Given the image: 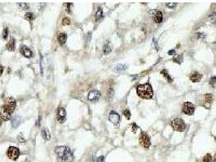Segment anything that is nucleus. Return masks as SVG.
I'll list each match as a JSON object with an SVG mask.
<instances>
[{
    "mask_svg": "<svg viewBox=\"0 0 216 162\" xmlns=\"http://www.w3.org/2000/svg\"><path fill=\"white\" fill-rule=\"evenodd\" d=\"M196 35L198 36V37H201V38L205 37V34H204V33H197Z\"/></svg>",
    "mask_w": 216,
    "mask_h": 162,
    "instance_id": "nucleus-34",
    "label": "nucleus"
},
{
    "mask_svg": "<svg viewBox=\"0 0 216 162\" xmlns=\"http://www.w3.org/2000/svg\"><path fill=\"white\" fill-rule=\"evenodd\" d=\"M206 101L207 102H211L213 101V97L211 94H206Z\"/></svg>",
    "mask_w": 216,
    "mask_h": 162,
    "instance_id": "nucleus-28",
    "label": "nucleus"
},
{
    "mask_svg": "<svg viewBox=\"0 0 216 162\" xmlns=\"http://www.w3.org/2000/svg\"><path fill=\"white\" fill-rule=\"evenodd\" d=\"M190 80L193 81V82L196 83V82H199L201 79V75L198 72H194L191 75H190Z\"/></svg>",
    "mask_w": 216,
    "mask_h": 162,
    "instance_id": "nucleus-12",
    "label": "nucleus"
},
{
    "mask_svg": "<svg viewBox=\"0 0 216 162\" xmlns=\"http://www.w3.org/2000/svg\"><path fill=\"white\" fill-rule=\"evenodd\" d=\"M138 127H137V126H136V124L135 123H134L133 124V127H132V130L134 131V132H135L136 131V129H137Z\"/></svg>",
    "mask_w": 216,
    "mask_h": 162,
    "instance_id": "nucleus-36",
    "label": "nucleus"
},
{
    "mask_svg": "<svg viewBox=\"0 0 216 162\" xmlns=\"http://www.w3.org/2000/svg\"><path fill=\"white\" fill-rule=\"evenodd\" d=\"M25 19H27L28 20H32L34 19V15L31 12H28L25 14Z\"/></svg>",
    "mask_w": 216,
    "mask_h": 162,
    "instance_id": "nucleus-23",
    "label": "nucleus"
},
{
    "mask_svg": "<svg viewBox=\"0 0 216 162\" xmlns=\"http://www.w3.org/2000/svg\"><path fill=\"white\" fill-rule=\"evenodd\" d=\"M168 53L169 55H174L175 53H176V50H169Z\"/></svg>",
    "mask_w": 216,
    "mask_h": 162,
    "instance_id": "nucleus-33",
    "label": "nucleus"
},
{
    "mask_svg": "<svg viewBox=\"0 0 216 162\" xmlns=\"http://www.w3.org/2000/svg\"><path fill=\"white\" fill-rule=\"evenodd\" d=\"M109 121L111 122L112 123H113L114 125H117V124L119 123V122H120V116L117 112L111 111L110 114L109 116Z\"/></svg>",
    "mask_w": 216,
    "mask_h": 162,
    "instance_id": "nucleus-9",
    "label": "nucleus"
},
{
    "mask_svg": "<svg viewBox=\"0 0 216 162\" xmlns=\"http://www.w3.org/2000/svg\"><path fill=\"white\" fill-rule=\"evenodd\" d=\"M20 8H22L23 10H25V9H28L29 8V5L27 3H18L17 4Z\"/></svg>",
    "mask_w": 216,
    "mask_h": 162,
    "instance_id": "nucleus-25",
    "label": "nucleus"
},
{
    "mask_svg": "<svg viewBox=\"0 0 216 162\" xmlns=\"http://www.w3.org/2000/svg\"><path fill=\"white\" fill-rule=\"evenodd\" d=\"M15 48H16V42H15V40L13 38H11L9 42L7 44V49L10 51H13L15 50Z\"/></svg>",
    "mask_w": 216,
    "mask_h": 162,
    "instance_id": "nucleus-13",
    "label": "nucleus"
},
{
    "mask_svg": "<svg viewBox=\"0 0 216 162\" xmlns=\"http://www.w3.org/2000/svg\"><path fill=\"white\" fill-rule=\"evenodd\" d=\"M20 123V117L19 116H15L13 118H12V126H13L15 128L17 127Z\"/></svg>",
    "mask_w": 216,
    "mask_h": 162,
    "instance_id": "nucleus-18",
    "label": "nucleus"
},
{
    "mask_svg": "<svg viewBox=\"0 0 216 162\" xmlns=\"http://www.w3.org/2000/svg\"><path fill=\"white\" fill-rule=\"evenodd\" d=\"M176 3H167V6L168 7H170V8H173V7H175L176 6Z\"/></svg>",
    "mask_w": 216,
    "mask_h": 162,
    "instance_id": "nucleus-31",
    "label": "nucleus"
},
{
    "mask_svg": "<svg viewBox=\"0 0 216 162\" xmlns=\"http://www.w3.org/2000/svg\"><path fill=\"white\" fill-rule=\"evenodd\" d=\"M20 53H21L22 55H24V57H26V58H31L32 56V52L26 46H21V48H20Z\"/></svg>",
    "mask_w": 216,
    "mask_h": 162,
    "instance_id": "nucleus-11",
    "label": "nucleus"
},
{
    "mask_svg": "<svg viewBox=\"0 0 216 162\" xmlns=\"http://www.w3.org/2000/svg\"><path fill=\"white\" fill-rule=\"evenodd\" d=\"M2 120H3V119L1 118V117H0V125L2 124Z\"/></svg>",
    "mask_w": 216,
    "mask_h": 162,
    "instance_id": "nucleus-37",
    "label": "nucleus"
},
{
    "mask_svg": "<svg viewBox=\"0 0 216 162\" xmlns=\"http://www.w3.org/2000/svg\"><path fill=\"white\" fill-rule=\"evenodd\" d=\"M139 142H140V144L145 147V148H148L151 146V140L150 138L147 134L145 132H143L141 134V137L139 139Z\"/></svg>",
    "mask_w": 216,
    "mask_h": 162,
    "instance_id": "nucleus-7",
    "label": "nucleus"
},
{
    "mask_svg": "<svg viewBox=\"0 0 216 162\" xmlns=\"http://www.w3.org/2000/svg\"><path fill=\"white\" fill-rule=\"evenodd\" d=\"M171 126L172 127V128L176 130V131H180L182 132L185 130L186 128V125L184 123V121L180 118H174L172 122H171Z\"/></svg>",
    "mask_w": 216,
    "mask_h": 162,
    "instance_id": "nucleus-4",
    "label": "nucleus"
},
{
    "mask_svg": "<svg viewBox=\"0 0 216 162\" xmlns=\"http://www.w3.org/2000/svg\"><path fill=\"white\" fill-rule=\"evenodd\" d=\"M123 114L125 115V117L127 118V119H130V116H131V114H130V110H125L124 112H123Z\"/></svg>",
    "mask_w": 216,
    "mask_h": 162,
    "instance_id": "nucleus-26",
    "label": "nucleus"
},
{
    "mask_svg": "<svg viewBox=\"0 0 216 162\" xmlns=\"http://www.w3.org/2000/svg\"><path fill=\"white\" fill-rule=\"evenodd\" d=\"M161 73H162V74L163 75V76H165V77H166V78L168 79V82H170V83H171V82H172V79L171 78V76L169 75V74H168V73L167 72V71H166V70H164V71H161Z\"/></svg>",
    "mask_w": 216,
    "mask_h": 162,
    "instance_id": "nucleus-22",
    "label": "nucleus"
},
{
    "mask_svg": "<svg viewBox=\"0 0 216 162\" xmlns=\"http://www.w3.org/2000/svg\"><path fill=\"white\" fill-rule=\"evenodd\" d=\"M138 95L143 99H151L153 97V89L151 84H140L137 87Z\"/></svg>",
    "mask_w": 216,
    "mask_h": 162,
    "instance_id": "nucleus-3",
    "label": "nucleus"
},
{
    "mask_svg": "<svg viewBox=\"0 0 216 162\" xmlns=\"http://www.w3.org/2000/svg\"><path fill=\"white\" fill-rule=\"evenodd\" d=\"M66 116H67V112H66L65 109L62 107H59L58 110V112H57V118L60 123H65Z\"/></svg>",
    "mask_w": 216,
    "mask_h": 162,
    "instance_id": "nucleus-8",
    "label": "nucleus"
},
{
    "mask_svg": "<svg viewBox=\"0 0 216 162\" xmlns=\"http://www.w3.org/2000/svg\"><path fill=\"white\" fill-rule=\"evenodd\" d=\"M3 39L6 40L8 37V29L7 28H5L3 29Z\"/></svg>",
    "mask_w": 216,
    "mask_h": 162,
    "instance_id": "nucleus-27",
    "label": "nucleus"
},
{
    "mask_svg": "<svg viewBox=\"0 0 216 162\" xmlns=\"http://www.w3.org/2000/svg\"><path fill=\"white\" fill-rule=\"evenodd\" d=\"M20 156V150L19 148L16 147H10L7 150V156L12 160H16Z\"/></svg>",
    "mask_w": 216,
    "mask_h": 162,
    "instance_id": "nucleus-5",
    "label": "nucleus"
},
{
    "mask_svg": "<svg viewBox=\"0 0 216 162\" xmlns=\"http://www.w3.org/2000/svg\"><path fill=\"white\" fill-rule=\"evenodd\" d=\"M126 66L125 65H124V64H119L118 66H117V67H116V71H118V72H121V71H125V69H126Z\"/></svg>",
    "mask_w": 216,
    "mask_h": 162,
    "instance_id": "nucleus-20",
    "label": "nucleus"
},
{
    "mask_svg": "<svg viewBox=\"0 0 216 162\" xmlns=\"http://www.w3.org/2000/svg\"><path fill=\"white\" fill-rule=\"evenodd\" d=\"M41 136L44 138V140H49L50 138H51V136H50L49 130L47 128H44L41 131Z\"/></svg>",
    "mask_w": 216,
    "mask_h": 162,
    "instance_id": "nucleus-14",
    "label": "nucleus"
},
{
    "mask_svg": "<svg viewBox=\"0 0 216 162\" xmlns=\"http://www.w3.org/2000/svg\"><path fill=\"white\" fill-rule=\"evenodd\" d=\"M210 84L213 88L215 87V77H214V76H213V77L210 79Z\"/></svg>",
    "mask_w": 216,
    "mask_h": 162,
    "instance_id": "nucleus-30",
    "label": "nucleus"
},
{
    "mask_svg": "<svg viewBox=\"0 0 216 162\" xmlns=\"http://www.w3.org/2000/svg\"><path fill=\"white\" fill-rule=\"evenodd\" d=\"M96 16V20H98L102 18V16H103V11H102V9L99 8L98 11H97V12L96 13V16Z\"/></svg>",
    "mask_w": 216,
    "mask_h": 162,
    "instance_id": "nucleus-19",
    "label": "nucleus"
},
{
    "mask_svg": "<svg viewBox=\"0 0 216 162\" xmlns=\"http://www.w3.org/2000/svg\"><path fill=\"white\" fill-rule=\"evenodd\" d=\"M55 152L62 162H72L74 156L71 149L67 146H58L55 148Z\"/></svg>",
    "mask_w": 216,
    "mask_h": 162,
    "instance_id": "nucleus-2",
    "label": "nucleus"
},
{
    "mask_svg": "<svg viewBox=\"0 0 216 162\" xmlns=\"http://www.w3.org/2000/svg\"><path fill=\"white\" fill-rule=\"evenodd\" d=\"M211 161V155L206 154L203 158V162H210Z\"/></svg>",
    "mask_w": 216,
    "mask_h": 162,
    "instance_id": "nucleus-24",
    "label": "nucleus"
},
{
    "mask_svg": "<svg viewBox=\"0 0 216 162\" xmlns=\"http://www.w3.org/2000/svg\"><path fill=\"white\" fill-rule=\"evenodd\" d=\"M154 20L156 23L159 24L163 21V14L161 11H156V15H155V17H154Z\"/></svg>",
    "mask_w": 216,
    "mask_h": 162,
    "instance_id": "nucleus-15",
    "label": "nucleus"
},
{
    "mask_svg": "<svg viewBox=\"0 0 216 162\" xmlns=\"http://www.w3.org/2000/svg\"><path fill=\"white\" fill-rule=\"evenodd\" d=\"M3 70H4L3 66L2 65H0V75H2V74H3Z\"/></svg>",
    "mask_w": 216,
    "mask_h": 162,
    "instance_id": "nucleus-35",
    "label": "nucleus"
},
{
    "mask_svg": "<svg viewBox=\"0 0 216 162\" xmlns=\"http://www.w3.org/2000/svg\"><path fill=\"white\" fill-rule=\"evenodd\" d=\"M103 51H104V53L105 55H108L111 53L112 51V46H111V44L109 42H107L105 46H104V49H103Z\"/></svg>",
    "mask_w": 216,
    "mask_h": 162,
    "instance_id": "nucleus-16",
    "label": "nucleus"
},
{
    "mask_svg": "<svg viewBox=\"0 0 216 162\" xmlns=\"http://www.w3.org/2000/svg\"><path fill=\"white\" fill-rule=\"evenodd\" d=\"M97 162H105V157L103 156H100L97 158Z\"/></svg>",
    "mask_w": 216,
    "mask_h": 162,
    "instance_id": "nucleus-32",
    "label": "nucleus"
},
{
    "mask_svg": "<svg viewBox=\"0 0 216 162\" xmlns=\"http://www.w3.org/2000/svg\"><path fill=\"white\" fill-rule=\"evenodd\" d=\"M195 110V107L193 103L191 102H185L183 105V109L182 111L187 114V115H192L194 113Z\"/></svg>",
    "mask_w": 216,
    "mask_h": 162,
    "instance_id": "nucleus-6",
    "label": "nucleus"
},
{
    "mask_svg": "<svg viewBox=\"0 0 216 162\" xmlns=\"http://www.w3.org/2000/svg\"><path fill=\"white\" fill-rule=\"evenodd\" d=\"M173 61L175 62H178V63H181L182 61H183V57L181 55H176L174 58H173Z\"/></svg>",
    "mask_w": 216,
    "mask_h": 162,
    "instance_id": "nucleus-21",
    "label": "nucleus"
},
{
    "mask_svg": "<svg viewBox=\"0 0 216 162\" xmlns=\"http://www.w3.org/2000/svg\"><path fill=\"white\" fill-rule=\"evenodd\" d=\"M71 24V21H70V20L68 19V18H64L62 20V24L63 25H69Z\"/></svg>",
    "mask_w": 216,
    "mask_h": 162,
    "instance_id": "nucleus-29",
    "label": "nucleus"
},
{
    "mask_svg": "<svg viewBox=\"0 0 216 162\" xmlns=\"http://www.w3.org/2000/svg\"><path fill=\"white\" fill-rule=\"evenodd\" d=\"M16 107V102L14 99L8 98L6 103L2 108V111L0 114V117L3 121H7L11 118V114L14 112Z\"/></svg>",
    "mask_w": 216,
    "mask_h": 162,
    "instance_id": "nucleus-1",
    "label": "nucleus"
},
{
    "mask_svg": "<svg viewBox=\"0 0 216 162\" xmlns=\"http://www.w3.org/2000/svg\"><path fill=\"white\" fill-rule=\"evenodd\" d=\"M58 42L61 45H63L65 42H66V40L67 39V36L66 33H60L58 35Z\"/></svg>",
    "mask_w": 216,
    "mask_h": 162,
    "instance_id": "nucleus-17",
    "label": "nucleus"
},
{
    "mask_svg": "<svg viewBox=\"0 0 216 162\" xmlns=\"http://www.w3.org/2000/svg\"><path fill=\"white\" fill-rule=\"evenodd\" d=\"M100 97V92L98 90H92L88 93L87 98L91 101H96L99 100Z\"/></svg>",
    "mask_w": 216,
    "mask_h": 162,
    "instance_id": "nucleus-10",
    "label": "nucleus"
}]
</instances>
